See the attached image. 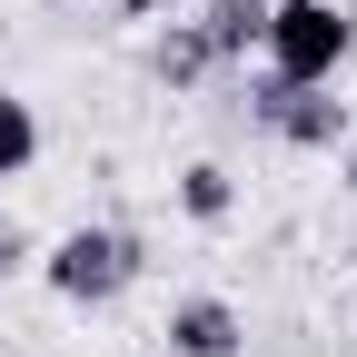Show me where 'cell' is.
I'll list each match as a JSON object with an SVG mask.
<instances>
[{
	"instance_id": "cell-8",
	"label": "cell",
	"mask_w": 357,
	"mask_h": 357,
	"mask_svg": "<svg viewBox=\"0 0 357 357\" xmlns=\"http://www.w3.org/2000/svg\"><path fill=\"white\" fill-rule=\"evenodd\" d=\"M30 159H40V109L0 89V178H30Z\"/></svg>"
},
{
	"instance_id": "cell-4",
	"label": "cell",
	"mask_w": 357,
	"mask_h": 357,
	"mask_svg": "<svg viewBox=\"0 0 357 357\" xmlns=\"http://www.w3.org/2000/svg\"><path fill=\"white\" fill-rule=\"evenodd\" d=\"M159 337H169V357H238L248 347V318H238L229 298H178Z\"/></svg>"
},
{
	"instance_id": "cell-11",
	"label": "cell",
	"mask_w": 357,
	"mask_h": 357,
	"mask_svg": "<svg viewBox=\"0 0 357 357\" xmlns=\"http://www.w3.org/2000/svg\"><path fill=\"white\" fill-rule=\"evenodd\" d=\"M347 189H357V149H347Z\"/></svg>"
},
{
	"instance_id": "cell-10",
	"label": "cell",
	"mask_w": 357,
	"mask_h": 357,
	"mask_svg": "<svg viewBox=\"0 0 357 357\" xmlns=\"http://www.w3.org/2000/svg\"><path fill=\"white\" fill-rule=\"evenodd\" d=\"M119 20H159V10H189V0H109Z\"/></svg>"
},
{
	"instance_id": "cell-9",
	"label": "cell",
	"mask_w": 357,
	"mask_h": 357,
	"mask_svg": "<svg viewBox=\"0 0 357 357\" xmlns=\"http://www.w3.org/2000/svg\"><path fill=\"white\" fill-rule=\"evenodd\" d=\"M10 268H30V229H20L10 208H0V278H10Z\"/></svg>"
},
{
	"instance_id": "cell-5",
	"label": "cell",
	"mask_w": 357,
	"mask_h": 357,
	"mask_svg": "<svg viewBox=\"0 0 357 357\" xmlns=\"http://www.w3.org/2000/svg\"><path fill=\"white\" fill-rule=\"evenodd\" d=\"M189 20L208 40V60L229 70V60H248L258 40H268V0H189Z\"/></svg>"
},
{
	"instance_id": "cell-3",
	"label": "cell",
	"mask_w": 357,
	"mask_h": 357,
	"mask_svg": "<svg viewBox=\"0 0 357 357\" xmlns=\"http://www.w3.org/2000/svg\"><path fill=\"white\" fill-rule=\"evenodd\" d=\"M248 119L268 129V139H288V149H337V139H347L337 79H318V89H298V79H248Z\"/></svg>"
},
{
	"instance_id": "cell-2",
	"label": "cell",
	"mask_w": 357,
	"mask_h": 357,
	"mask_svg": "<svg viewBox=\"0 0 357 357\" xmlns=\"http://www.w3.org/2000/svg\"><path fill=\"white\" fill-rule=\"evenodd\" d=\"M139 268H149L139 229H109V218L40 248V278H50V298H70V307H109V298H129V288H139Z\"/></svg>"
},
{
	"instance_id": "cell-6",
	"label": "cell",
	"mask_w": 357,
	"mask_h": 357,
	"mask_svg": "<svg viewBox=\"0 0 357 357\" xmlns=\"http://www.w3.org/2000/svg\"><path fill=\"white\" fill-rule=\"evenodd\" d=\"M149 70H159V89H199L218 60H208V40H199V20L189 10H169V30L149 40Z\"/></svg>"
},
{
	"instance_id": "cell-7",
	"label": "cell",
	"mask_w": 357,
	"mask_h": 357,
	"mask_svg": "<svg viewBox=\"0 0 357 357\" xmlns=\"http://www.w3.org/2000/svg\"><path fill=\"white\" fill-rule=\"evenodd\" d=\"M229 208H238V178L218 169V159H189V169H178V218H199V229H218Z\"/></svg>"
},
{
	"instance_id": "cell-1",
	"label": "cell",
	"mask_w": 357,
	"mask_h": 357,
	"mask_svg": "<svg viewBox=\"0 0 357 357\" xmlns=\"http://www.w3.org/2000/svg\"><path fill=\"white\" fill-rule=\"evenodd\" d=\"M347 50H357V10L347 0H268V40H258L268 79L318 89V79L347 70Z\"/></svg>"
}]
</instances>
